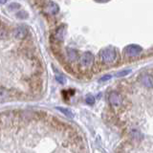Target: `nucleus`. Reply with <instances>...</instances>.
<instances>
[{"instance_id": "f257e3e1", "label": "nucleus", "mask_w": 153, "mask_h": 153, "mask_svg": "<svg viewBox=\"0 0 153 153\" xmlns=\"http://www.w3.org/2000/svg\"><path fill=\"white\" fill-rule=\"evenodd\" d=\"M100 59L104 63H111V62H114L117 59V52L112 47L105 48V49L100 51Z\"/></svg>"}, {"instance_id": "f03ea898", "label": "nucleus", "mask_w": 153, "mask_h": 153, "mask_svg": "<svg viewBox=\"0 0 153 153\" xmlns=\"http://www.w3.org/2000/svg\"><path fill=\"white\" fill-rule=\"evenodd\" d=\"M141 52H142V48L135 44L128 45L123 49L124 55L127 56H137L141 54Z\"/></svg>"}, {"instance_id": "7ed1b4c3", "label": "nucleus", "mask_w": 153, "mask_h": 153, "mask_svg": "<svg viewBox=\"0 0 153 153\" xmlns=\"http://www.w3.org/2000/svg\"><path fill=\"white\" fill-rule=\"evenodd\" d=\"M44 10H45L46 13L50 14V16H55V14H56L59 12V5L55 2L48 1L45 5Z\"/></svg>"}, {"instance_id": "20e7f679", "label": "nucleus", "mask_w": 153, "mask_h": 153, "mask_svg": "<svg viewBox=\"0 0 153 153\" xmlns=\"http://www.w3.org/2000/svg\"><path fill=\"white\" fill-rule=\"evenodd\" d=\"M80 65L83 66V67H89L93 64L94 62V56L91 53H85L82 56H80Z\"/></svg>"}, {"instance_id": "39448f33", "label": "nucleus", "mask_w": 153, "mask_h": 153, "mask_svg": "<svg viewBox=\"0 0 153 153\" xmlns=\"http://www.w3.org/2000/svg\"><path fill=\"white\" fill-rule=\"evenodd\" d=\"M14 37L17 39H23L28 35V29L25 26H19L14 30Z\"/></svg>"}, {"instance_id": "423d86ee", "label": "nucleus", "mask_w": 153, "mask_h": 153, "mask_svg": "<svg viewBox=\"0 0 153 153\" xmlns=\"http://www.w3.org/2000/svg\"><path fill=\"white\" fill-rule=\"evenodd\" d=\"M65 33H66V31H65V26H59V28L56 29V31L55 33V39L56 41H62L63 40V38L65 36Z\"/></svg>"}, {"instance_id": "0eeeda50", "label": "nucleus", "mask_w": 153, "mask_h": 153, "mask_svg": "<svg viewBox=\"0 0 153 153\" xmlns=\"http://www.w3.org/2000/svg\"><path fill=\"white\" fill-rule=\"evenodd\" d=\"M109 102L111 104L115 105V106H119L122 103V97L117 93H111L109 96Z\"/></svg>"}, {"instance_id": "6e6552de", "label": "nucleus", "mask_w": 153, "mask_h": 153, "mask_svg": "<svg viewBox=\"0 0 153 153\" xmlns=\"http://www.w3.org/2000/svg\"><path fill=\"white\" fill-rule=\"evenodd\" d=\"M141 81L143 85L146 86V87H149V88L153 87V76L151 75L146 74V75L142 76Z\"/></svg>"}, {"instance_id": "1a4fd4ad", "label": "nucleus", "mask_w": 153, "mask_h": 153, "mask_svg": "<svg viewBox=\"0 0 153 153\" xmlns=\"http://www.w3.org/2000/svg\"><path fill=\"white\" fill-rule=\"evenodd\" d=\"M10 95V92L6 89V88H3V87H0V100H6Z\"/></svg>"}, {"instance_id": "9d476101", "label": "nucleus", "mask_w": 153, "mask_h": 153, "mask_svg": "<svg viewBox=\"0 0 153 153\" xmlns=\"http://www.w3.org/2000/svg\"><path fill=\"white\" fill-rule=\"evenodd\" d=\"M67 56L71 61H73L76 59V52L74 49H68L67 50Z\"/></svg>"}, {"instance_id": "9b49d317", "label": "nucleus", "mask_w": 153, "mask_h": 153, "mask_svg": "<svg viewBox=\"0 0 153 153\" xmlns=\"http://www.w3.org/2000/svg\"><path fill=\"white\" fill-rule=\"evenodd\" d=\"M56 109H59L60 112H62L64 115H66L67 117H69V118H73L74 117V114L73 112L71 111V110L69 109H66V108H62V107H57Z\"/></svg>"}, {"instance_id": "f8f14e48", "label": "nucleus", "mask_w": 153, "mask_h": 153, "mask_svg": "<svg viewBox=\"0 0 153 153\" xmlns=\"http://www.w3.org/2000/svg\"><path fill=\"white\" fill-rule=\"evenodd\" d=\"M85 102H87L88 104H93L95 102V99L93 96H91V95H87L85 97Z\"/></svg>"}, {"instance_id": "ddd939ff", "label": "nucleus", "mask_w": 153, "mask_h": 153, "mask_svg": "<svg viewBox=\"0 0 153 153\" xmlns=\"http://www.w3.org/2000/svg\"><path fill=\"white\" fill-rule=\"evenodd\" d=\"M16 16L18 17V18H21V19H25V18H27L28 17V13H26V12H19L17 14H16Z\"/></svg>"}, {"instance_id": "4468645a", "label": "nucleus", "mask_w": 153, "mask_h": 153, "mask_svg": "<svg viewBox=\"0 0 153 153\" xmlns=\"http://www.w3.org/2000/svg\"><path fill=\"white\" fill-rule=\"evenodd\" d=\"M129 73H130V70L122 71V72H120V73L116 74V76H127Z\"/></svg>"}, {"instance_id": "2eb2a0df", "label": "nucleus", "mask_w": 153, "mask_h": 153, "mask_svg": "<svg viewBox=\"0 0 153 153\" xmlns=\"http://www.w3.org/2000/svg\"><path fill=\"white\" fill-rule=\"evenodd\" d=\"M56 79L59 81V83H61V84H64L65 83V79L63 78V76H56Z\"/></svg>"}, {"instance_id": "dca6fc26", "label": "nucleus", "mask_w": 153, "mask_h": 153, "mask_svg": "<svg viewBox=\"0 0 153 153\" xmlns=\"http://www.w3.org/2000/svg\"><path fill=\"white\" fill-rule=\"evenodd\" d=\"M111 78H112V76H111V75H106V76H102V79H100V80H102V81H105V80H108V79H110Z\"/></svg>"}, {"instance_id": "f3484780", "label": "nucleus", "mask_w": 153, "mask_h": 153, "mask_svg": "<svg viewBox=\"0 0 153 153\" xmlns=\"http://www.w3.org/2000/svg\"><path fill=\"white\" fill-rule=\"evenodd\" d=\"M97 2H106V1H108V0H96Z\"/></svg>"}, {"instance_id": "a211bd4d", "label": "nucleus", "mask_w": 153, "mask_h": 153, "mask_svg": "<svg viewBox=\"0 0 153 153\" xmlns=\"http://www.w3.org/2000/svg\"><path fill=\"white\" fill-rule=\"evenodd\" d=\"M6 2H7V0H0V3L1 4H5Z\"/></svg>"}]
</instances>
